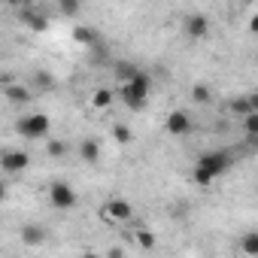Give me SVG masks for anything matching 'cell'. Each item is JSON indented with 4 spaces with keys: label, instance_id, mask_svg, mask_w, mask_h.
I'll return each instance as SVG.
<instances>
[{
    "label": "cell",
    "instance_id": "obj_1",
    "mask_svg": "<svg viewBox=\"0 0 258 258\" xmlns=\"http://www.w3.org/2000/svg\"><path fill=\"white\" fill-rule=\"evenodd\" d=\"M149 88H152V79L140 70L131 82H118V97H121V103L127 106V109H146V103H149Z\"/></svg>",
    "mask_w": 258,
    "mask_h": 258
},
{
    "label": "cell",
    "instance_id": "obj_2",
    "mask_svg": "<svg viewBox=\"0 0 258 258\" xmlns=\"http://www.w3.org/2000/svg\"><path fill=\"white\" fill-rule=\"evenodd\" d=\"M49 131H52V118L46 112H28L19 118V134L25 140H43L49 137Z\"/></svg>",
    "mask_w": 258,
    "mask_h": 258
},
{
    "label": "cell",
    "instance_id": "obj_3",
    "mask_svg": "<svg viewBox=\"0 0 258 258\" xmlns=\"http://www.w3.org/2000/svg\"><path fill=\"white\" fill-rule=\"evenodd\" d=\"M100 216L106 222H112V225H124V222L134 219V207H131V201H124V198H112V201H106L100 207Z\"/></svg>",
    "mask_w": 258,
    "mask_h": 258
},
{
    "label": "cell",
    "instance_id": "obj_4",
    "mask_svg": "<svg viewBox=\"0 0 258 258\" xmlns=\"http://www.w3.org/2000/svg\"><path fill=\"white\" fill-rule=\"evenodd\" d=\"M49 204L55 210H73L79 204V198H76L73 185H67L64 179H55V182H49Z\"/></svg>",
    "mask_w": 258,
    "mask_h": 258
},
{
    "label": "cell",
    "instance_id": "obj_5",
    "mask_svg": "<svg viewBox=\"0 0 258 258\" xmlns=\"http://www.w3.org/2000/svg\"><path fill=\"white\" fill-rule=\"evenodd\" d=\"M198 167H204V170H210L216 179L231 167V155L228 152H219V149H213V152H204V155H198V161H195Z\"/></svg>",
    "mask_w": 258,
    "mask_h": 258
},
{
    "label": "cell",
    "instance_id": "obj_6",
    "mask_svg": "<svg viewBox=\"0 0 258 258\" xmlns=\"http://www.w3.org/2000/svg\"><path fill=\"white\" fill-rule=\"evenodd\" d=\"M164 127H167L170 137H188L191 127H195V121H191V115H188L185 109H173V112H167Z\"/></svg>",
    "mask_w": 258,
    "mask_h": 258
},
{
    "label": "cell",
    "instance_id": "obj_7",
    "mask_svg": "<svg viewBox=\"0 0 258 258\" xmlns=\"http://www.w3.org/2000/svg\"><path fill=\"white\" fill-rule=\"evenodd\" d=\"M207 34H210V19L204 13H191L185 19V37L191 43H201V40H207Z\"/></svg>",
    "mask_w": 258,
    "mask_h": 258
},
{
    "label": "cell",
    "instance_id": "obj_8",
    "mask_svg": "<svg viewBox=\"0 0 258 258\" xmlns=\"http://www.w3.org/2000/svg\"><path fill=\"white\" fill-rule=\"evenodd\" d=\"M28 164H31V155L22 152V149H10V152H4V158H0V167L7 173H22Z\"/></svg>",
    "mask_w": 258,
    "mask_h": 258
},
{
    "label": "cell",
    "instance_id": "obj_9",
    "mask_svg": "<svg viewBox=\"0 0 258 258\" xmlns=\"http://www.w3.org/2000/svg\"><path fill=\"white\" fill-rule=\"evenodd\" d=\"M19 13H22L19 19H22V22H25V25H28L34 34H46V31H49V19H46V16H40L37 10L25 7V10H19Z\"/></svg>",
    "mask_w": 258,
    "mask_h": 258
},
{
    "label": "cell",
    "instance_id": "obj_10",
    "mask_svg": "<svg viewBox=\"0 0 258 258\" xmlns=\"http://www.w3.org/2000/svg\"><path fill=\"white\" fill-rule=\"evenodd\" d=\"M79 158L85 164H97L100 161V143H97V137H85L79 143Z\"/></svg>",
    "mask_w": 258,
    "mask_h": 258
},
{
    "label": "cell",
    "instance_id": "obj_11",
    "mask_svg": "<svg viewBox=\"0 0 258 258\" xmlns=\"http://www.w3.org/2000/svg\"><path fill=\"white\" fill-rule=\"evenodd\" d=\"M112 73H115V79H118V82H131V79L140 73V67H137V64H131V61H118V64L112 67Z\"/></svg>",
    "mask_w": 258,
    "mask_h": 258
},
{
    "label": "cell",
    "instance_id": "obj_12",
    "mask_svg": "<svg viewBox=\"0 0 258 258\" xmlns=\"http://www.w3.org/2000/svg\"><path fill=\"white\" fill-rule=\"evenodd\" d=\"M188 97H191V103L204 106V103H210V100H213V91H210V85H207V82H195V85H191V91H188Z\"/></svg>",
    "mask_w": 258,
    "mask_h": 258
},
{
    "label": "cell",
    "instance_id": "obj_13",
    "mask_svg": "<svg viewBox=\"0 0 258 258\" xmlns=\"http://www.w3.org/2000/svg\"><path fill=\"white\" fill-rule=\"evenodd\" d=\"M4 94H7V100H13V103H31V91L25 88V85H7L4 88Z\"/></svg>",
    "mask_w": 258,
    "mask_h": 258
},
{
    "label": "cell",
    "instance_id": "obj_14",
    "mask_svg": "<svg viewBox=\"0 0 258 258\" xmlns=\"http://www.w3.org/2000/svg\"><path fill=\"white\" fill-rule=\"evenodd\" d=\"M22 240H25L28 246H40V243L46 240V231H43L40 225H25V228H22Z\"/></svg>",
    "mask_w": 258,
    "mask_h": 258
},
{
    "label": "cell",
    "instance_id": "obj_15",
    "mask_svg": "<svg viewBox=\"0 0 258 258\" xmlns=\"http://www.w3.org/2000/svg\"><path fill=\"white\" fill-rule=\"evenodd\" d=\"M94 40H97V34H94L91 28H85V25H76V28H73V43H76V46H91Z\"/></svg>",
    "mask_w": 258,
    "mask_h": 258
},
{
    "label": "cell",
    "instance_id": "obj_16",
    "mask_svg": "<svg viewBox=\"0 0 258 258\" xmlns=\"http://www.w3.org/2000/svg\"><path fill=\"white\" fill-rule=\"evenodd\" d=\"M228 109H231L234 115H240V118H243V115H249V112H255V109H252V100H249V94H246V97H234V100L228 103Z\"/></svg>",
    "mask_w": 258,
    "mask_h": 258
},
{
    "label": "cell",
    "instance_id": "obj_17",
    "mask_svg": "<svg viewBox=\"0 0 258 258\" xmlns=\"http://www.w3.org/2000/svg\"><path fill=\"white\" fill-rule=\"evenodd\" d=\"M240 249H243V255H252V258H258V231H252V234H243V240H240Z\"/></svg>",
    "mask_w": 258,
    "mask_h": 258
},
{
    "label": "cell",
    "instance_id": "obj_18",
    "mask_svg": "<svg viewBox=\"0 0 258 258\" xmlns=\"http://www.w3.org/2000/svg\"><path fill=\"white\" fill-rule=\"evenodd\" d=\"M109 103H112V91H109V88H97V91L91 94V106H94V109H106Z\"/></svg>",
    "mask_w": 258,
    "mask_h": 258
},
{
    "label": "cell",
    "instance_id": "obj_19",
    "mask_svg": "<svg viewBox=\"0 0 258 258\" xmlns=\"http://www.w3.org/2000/svg\"><path fill=\"white\" fill-rule=\"evenodd\" d=\"M191 179H195V185H201V188H210V185L216 182V176H213L210 170L198 167V164H195V170H191Z\"/></svg>",
    "mask_w": 258,
    "mask_h": 258
},
{
    "label": "cell",
    "instance_id": "obj_20",
    "mask_svg": "<svg viewBox=\"0 0 258 258\" xmlns=\"http://www.w3.org/2000/svg\"><path fill=\"white\" fill-rule=\"evenodd\" d=\"M112 140L121 143V146H127V143H134V131H131L127 124H115V127H112Z\"/></svg>",
    "mask_w": 258,
    "mask_h": 258
},
{
    "label": "cell",
    "instance_id": "obj_21",
    "mask_svg": "<svg viewBox=\"0 0 258 258\" xmlns=\"http://www.w3.org/2000/svg\"><path fill=\"white\" fill-rule=\"evenodd\" d=\"M243 134H246L249 140H258V112L243 115Z\"/></svg>",
    "mask_w": 258,
    "mask_h": 258
},
{
    "label": "cell",
    "instance_id": "obj_22",
    "mask_svg": "<svg viewBox=\"0 0 258 258\" xmlns=\"http://www.w3.org/2000/svg\"><path fill=\"white\" fill-rule=\"evenodd\" d=\"M34 85H37V88H43V91H49V88L55 85V76H52V73H46V70H37Z\"/></svg>",
    "mask_w": 258,
    "mask_h": 258
},
{
    "label": "cell",
    "instance_id": "obj_23",
    "mask_svg": "<svg viewBox=\"0 0 258 258\" xmlns=\"http://www.w3.org/2000/svg\"><path fill=\"white\" fill-rule=\"evenodd\" d=\"M137 246H140V249H155V234L146 231V228H140V231H137Z\"/></svg>",
    "mask_w": 258,
    "mask_h": 258
},
{
    "label": "cell",
    "instance_id": "obj_24",
    "mask_svg": "<svg viewBox=\"0 0 258 258\" xmlns=\"http://www.w3.org/2000/svg\"><path fill=\"white\" fill-rule=\"evenodd\" d=\"M79 7H82V0H58L61 16H76V13H79Z\"/></svg>",
    "mask_w": 258,
    "mask_h": 258
},
{
    "label": "cell",
    "instance_id": "obj_25",
    "mask_svg": "<svg viewBox=\"0 0 258 258\" xmlns=\"http://www.w3.org/2000/svg\"><path fill=\"white\" fill-rule=\"evenodd\" d=\"M64 152H67V146H64L61 140H52V137H49V146H46V155H52V158H61Z\"/></svg>",
    "mask_w": 258,
    "mask_h": 258
},
{
    "label": "cell",
    "instance_id": "obj_26",
    "mask_svg": "<svg viewBox=\"0 0 258 258\" xmlns=\"http://www.w3.org/2000/svg\"><path fill=\"white\" fill-rule=\"evenodd\" d=\"M10 7H19V10H25V7H31V0H7Z\"/></svg>",
    "mask_w": 258,
    "mask_h": 258
},
{
    "label": "cell",
    "instance_id": "obj_27",
    "mask_svg": "<svg viewBox=\"0 0 258 258\" xmlns=\"http://www.w3.org/2000/svg\"><path fill=\"white\" fill-rule=\"evenodd\" d=\"M249 34H258V13L249 19Z\"/></svg>",
    "mask_w": 258,
    "mask_h": 258
},
{
    "label": "cell",
    "instance_id": "obj_28",
    "mask_svg": "<svg viewBox=\"0 0 258 258\" xmlns=\"http://www.w3.org/2000/svg\"><path fill=\"white\" fill-rule=\"evenodd\" d=\"M249 100H252V109L258 112V91H255V94H249Z\"/></svg>",
    "mask_w": 258,
    "mask_h": 258
}]
</instances>
